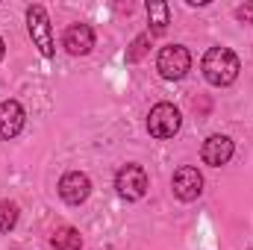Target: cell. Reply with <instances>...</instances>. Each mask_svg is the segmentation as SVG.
Returning a JSON list of instances; mask_svg holds the SVG:
<instances>
[{"label":"cell","instance_id":"obj_1","mask_svg":"<svg viewBox=\"0 0 253 250\" xmlns=\"http://www.w3.org/2000/svg\"><path fill=\"white\" fill-rule=\"evenodd\" d=\"M203 77H206V83H212V85H230V83H236V77H239V71H242V65H239V56L230 50V47H209L206 50V56H203Z\"/></svg>","mask_w":253,"mask_h":250},{"label":"cell","instance_id":"obj_2","mask_svg":"<svg viewBox=\"0 0 253 250\" xmlns=\"http://www.w3.org/2000/svg\"><path fill=\"white\" fill-rule=\"evenodd\" d=\"M27 30H30V39L33 44L42 50V56H53V33H50V18H47V9L42 3H33L27 9Z\"/></svg>","mask_w":253,"mask_h":250},{"label":"cell","instance_id":"obj_3","mask_svg":"<svg viewBox=\"0 0 253 250\" xmlns=\"http://www.w3.org/2000/svg\"><path fill=\"white\" fill-rule=\"evenodd\" d=\"M180 124H183V118L174 103H156L147 115V132L153 138H174Z\"/></svg>","mask_w":253,"mask_h":250},{"label":"cell","instance_id":"obj_4","mask_svg":"<svg viewBox=\"0 0 253 250\" xmlns=\"http://www.w3.org/2000/svg\"><path fill=\"white\" fill-rule=\"evenodd\" d=\"M156 71L165 77V80H183L191 71V53L183 44H168L159 50L156 56Z\"/></svg>","mask_w":253,"mask_h":250},{"label":"cell","instance_id":"obj_5","mask_svg":"<svg viewBox=\"0 0 253 250\" xmlns=\"http://www.w3.org/2000/svg\"><path fill=\"white\" fill-rule=\"evenodd\" d=\"M115 188L124 200H141L147 194V171L141 165H124L115 177Z\"/></svg>","mask_w":253,"mask_h":250},{"label":"cell","instance_id":"obj_6","mask_svg":"<svg viewBox=\"0 0 253 250\" xmlns=\"http://www.w3.org/2000/svg\"><path fill=\"white\" fill-rule=\"evenodd\" d=\"M171 188H174V194H177L180 200L191 203V200H197L200 191H203V177H200V171H197L194 165H183V168L174 171Z\"/></svg>","mask_w":253,"mask_h":250},{"label":"cell","instance_id":"obj_7","mask_svg":"<svg viewBox=\"0 0 253 250\" xmlns=\"http://www.w3.org/2000/svg\"><path fill=\"white\" fill-rule=\"evenodd\" d=\"M88 194H91V180L83 171H68L59 180V197L71 206H80Z\"/></svg>","mask_w":253,"mask_h":250},{"label":"cell","instance_id":"obj_8","mask_svg":"<svg viewBox=\"0 0 253 250\" xmlns=\"http://www.w3.org/2000/svg\"><path fill=\"white\" fill-rule=\"evenodd\" d=\"M62 44L71 56H85V53H91V47H94V30H91L88 24H71V27L65 30Z\"/></svg>","mask_w":253,"mask_h":250},{"label":"cell","instance_id":"obj_9","mask_svg":"<svg viewBox=\"0 0 253 250\" xmlns=\"http://www.w3.org/2000/svg\"><path fill=\"white\" fill-rule=\"evenodd\" d=\"M200 156H203L206 165L221 168V165H227V162L233 159V141H230L227 135H209V138L203 141Z\"/></svg>","mask_w":253,"mask_h":250},{"label":"cell","instance_id":"obj_10","mask_svg":"<svg viewBox=\"0 0 253 250\" xmlns=\"http://www.w3.org/2000/svg\"><path fill=\"white\" fill-rule=\"evenodd\" d=\"M24 106L18 100H3L0 103V138H15L24 129Z\"/></svg>","mask_w":253,"mask_h":250},{"label":"cell","instance_id":"obj_11","mask_svg":"<svg viewBox=\"0 0 253 250\" xmlns=\"http://www.w3.org/2000/svg\"><path fill=\"white\" fill-rule=\"evenodd\" d=\"M147 18H150V36H162L171 24V9L165 0H150L147 3Z\"/></svg>","mask_w":253,"mask_h":250},{"label":"cell","instance_id":"obj_12","mask_svg":"<svg viewBox=\"0 0 253 250\" xmlns=\"http://www.w3.org/2000/svg\"><path fill=\"white\" fill-rule=\"evenodd\" d=\"M50 248L53 250H80L83 248V239H80V233L74 230V227H56V233H53V239H50Z\"/></svg>","mask_w":253,"mask_h":250},{"label":"cell","instance_id":"obj_13","mask_svg":"<svg viewBox=\"0 0 253 250\" xmlns=\"http://www.w3.org/2000/svg\"><path fill=\"white\" fill-rule=\"evenodd\" d=\"M15 224H18V206L12 200H0V233L15 230Z\"/></svg>","mask_w":253,"mask_h":250},{"label":"cell","instance_id":"obj_14","mask_svg":"<svg viewBox=\"0 0 253 250\" xmlns=\"http://www.w3.org/2000/svg\"><path fill=\"white\" fill-rule=\"evenodd\" d=\"M147 42H150V36L144 33V36H138L135 42H132V47L126 50V62H138L144 53H147Z\"/></svg>","mask_w":253,"mask_h":250},{"label":"cell","instance_id":"obj_15","mask_svg":"<svg viewBox=\"0 0 253 250\" xmlns=\"http://www.w3.org/2000/svg\"><path fill=\"white\" fill-rule=\"evenodd\" d=\"M236 18H239L242 24H253V3H245V6H239V9H236Z\"/></svg>","mask_w":253,"mask_h":250},{"label":"cell","instance_id":"obj_16","mask_svg":"<svg viewBox=\"0 0 253 250\" xmlns=\"http://www.w3.org/2000/svg\"><path fill=\"white\" fill-rule=\"evenodd\" d=\"M3 53H6V44H3V39H0V62H3Z\"/></svg>","mask_w":253,"mask_h":250}]
</instances>
